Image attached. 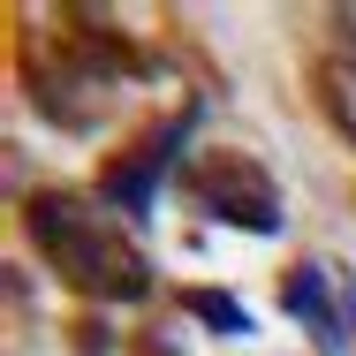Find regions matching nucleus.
Listing matches in <instances>:
<instances>
[{"label":"nucleus","instance_id":"f257e3e1","mask_svg":"<svg viewBox=\"0 0 356 356\" xmlns=\"http://www.w3.org/2000/svg\"><path fill=\"white\" fill-rule=\"evenodd\" d=\"M23 227H31V243H38V258L76 288V296H99V303H137L144 288H152V266H144V250L114 227V220L99 213L91 197H76V190H38L31 205H23Z\"/></svg>","mask_w":356,"mask_h":356},{"label":"nucleus","instance_id":"f03ea898","mask_svg":"<svg viewBox=\"0 0 356 356\" xmlns=\"http://www.w3.org/2000/svg\"><path fill=\"white\" fill-rule=\"evenodd\" d=\"M190 197H197L205 213L250 227V235H273V227H281V190L266 182V167H258L250 152H197V159H190Z\"/></svg>","mask_w":356,"mask_h":356},{"label":"nucleus","instance_id":"7ed1b4c3","mask_svg":"<svg viewBox=\"0 0 356 356\" xmlns=\"http://www.w3.org/2000/svg\"><path fill=\"white\" fill-rule=\"evenodd\" d=\"M288 311H296V318H311V326H318V341H326L334 356L349 349V341H341V311L326 303V273H318V266H296V273H288Z\"/></svg>","mask_w":356,"mask_h":356},{"label":"nucleus","instance_id":"20e7f679","mask_svg":"<svg viewBox=\"0 0 356 356\" xmlns=\"http://www.w3.org/2000/svg\"><path fill=\"white\" fill-rule=\"evenodd\" d=\"M318 99H326V122H334L341 137H356V54L318 61Z\"/></svg>","mask_w":356,"mask_h":356},{"label":"nucleus","instance_id":"39448f33","mask_svg":"<svg viewBox=\"0 0 356 356\" xmlns=\"http://www.w3.org/2000/svg\"><path fill=\"white\" fill-rule=\"evenodd\" d=\"M159 152H167V144H144V152H129V159L106 175V197H122L129 213H144V205H152V175H159Z\"/></svg>","mask_w":356,"mask_h":356},{"label":"nucleus","instance_id":"423d86ee","mask_svg":"<svg viewBox=\"0 0 356 356\" xmlns=\"http://www.w3.org/2000/svg\"><path fill=\"white\" fill-rule=\"evenodd\" d=\"M190 311H197V318H213V326H235V334H243V311H235L227 296H190Z\"/></svg>","mask_w":356,"mask_h":356}]
</instances>
